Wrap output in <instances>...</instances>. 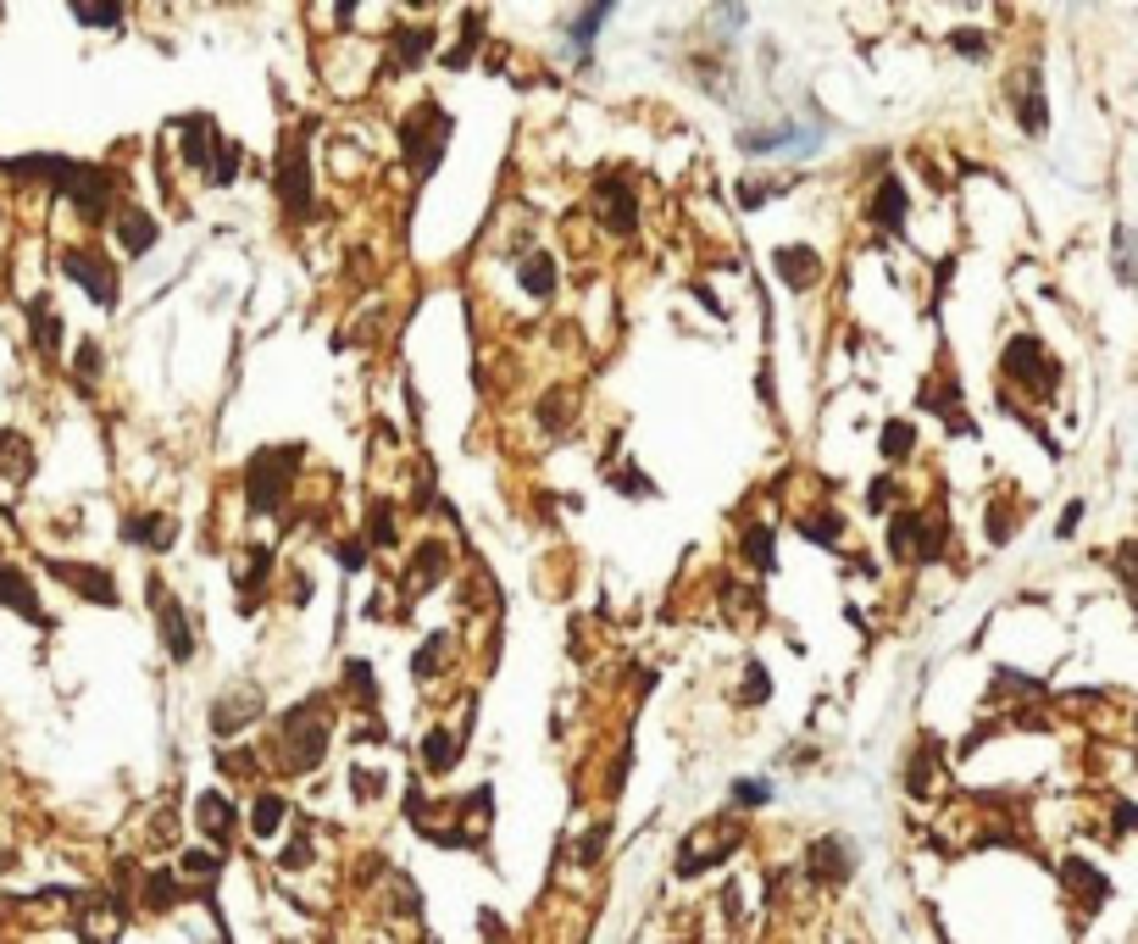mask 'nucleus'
<instances>
[{
  "instance_id": "nucleus-1",
  "label": "nucleus",
  "mask_w": 1138,
  "mask_h": 944,
  "mask_svg": "<svg viewBox=\"0 0 1138 944\" xmlns=\"http://www.w3.org/2000/svg\"><path fill=\"white\" fill-rule=\"evenodd\" d=\"M290 467H301V450L295 445H272V450H256L251 456V511L256 516H267V511L283 506V495H290V484H295Z\"/></svg>"
},
{
  "instance_id": "nucleus-2",
  "label": "nucleus",
  "mask_w": 1138,
  "mask_h": 944,
  "mask_svg": "<svg viewBox=\"0 0 1138 944\" xmlns=\"http://www.w3.org/2000/svg\"><path fill=\"white\" fill-rule=\"evenodd\" d=\"M445 139H450V117L445 106H417L406 123H400V145H406V162L417 178H429L445 156Z\"/></svg>"
},
{
  "instance_id": "nucleus-3",
  "label": "nucleus",
  "mask_w": 1138,
  "mask_h": 944,
  "mask_svg": "<svg viewBox=\"0 0 1138 944\" xmlns=\"http://www.w3.org/2000/svg\"><path fill=\"white\" fill-rule=\"evenodd\" d=\"M283 739H290V762L295 767H317L322 750H328V705L322 700L295 705V712L283 717Z\"/></svg>"
},
{
  "instance_id": "nucleus-4",
  "label": "nucleus",
  "mask_w": 1138,
  "mask_h": 944,
  "mask_svg": "<svg viewBox=\"0 0 1138 944\" xmlns=\"http://www.w3.org/2000/svg\"><path fill=\"white\" fill-rule=\"evenodd\" d=\"M278 201L290 212H306L311 206V156H306V133L290 139L278 156Z\"/></svg>"
},
{
  "instance_id": "nucleus-5",
  "label": "nucleus",
  "mask_w": 1138,
  "mask_h": 944,
  "mask_svg": "<svg viewBox=\"0 0 1138 944\" xmlns=\"http://www.w3.org/2000/svg\"><path fill=\"white\" fill-rule=\"evenodd\" d=\"M62 267H67V278H78V283H84L94 306H112V301H117V272H112V261H106V256H94L89 245H73V251L62 256Z\"/></svg>"
},
{
  "instance_id": "nucleus-6",
  "label": "nucleus",
  "mask_w": 1138,
  "mask_h": 944,
  "mask_svg": "<svg viewBox=\"0 0 1138 944\" xmlns=\"http://www.w3.org/2000/svg\"><path fill=\"white\" fill-rule=\"evenodd\" d=\"M1006 372L1022 378V390H1038V395H1050L1056 378H1061V367H1050L1045 350H1038V340H1027V334L1006 345Z\"/></svg>"
},
{
  "instance_id": "nucleus-7",
  "label": "nucleus",
  "mask_w": 1138,
  "mask_h": 944,
  "mask_svg": "<svg viewBox=\"0 0 1138 944\" xmlns=\"http://www.w3.org/2000/svg\"><path fill=\"white\" fill-rule=\"evenodd\" d=\"M151 595H156V623H162V645H167V655H172V661H189V655H195V634H189L183 605H178L172 595H162L156 584H151Z\"/></svg>"
},
{
  "instance_id": "nucleus-8",
  "label": "nucleus",
  "mask_w": 1138,
  "mask_h": 944,
  "mask_svg": "<svg viewBox=\"0 0 1138 944\" xmlns=\"http://www.w3.org/2000/svg\"><path fill=\"white\" fill-rule=\"evenodd\" d=\"M51 573H56L62 584H73L78 595H89L94 605H112V600H117V589H112V573H101V566H73V561H51Z\"/></svg>"
},
{
  "instance_id": "nucleus-9",
  "label": "nucleus",
  "mask_w": 1138,
  "mask_h": 944,
  "mask_svg": "<svg viewBox=\"0 0 1138 944\" xmlns=\"http://www.w3.org/2000/svg\"><path fill=\"white\" fill-rule=\"evenodd\" d=\"M0 605H12L17 617H28V623L44 628V611H39V600H34V584L17 573L12 561H0Z\"/></svg>"
},
{
  "instance_id": "nucleus-10",
  "label": "nucleus",
  "mask_w": 1138,
  "mask_h": 944,
  "mask_svg": "<svg viewBox=\"0 0 1138 944\" xmlns=\"http://www.w3.org/2000/svg\"><path fill=\"white\" fill-rule=\"evenodd\" d=\"M772 267H778V278L789 283V290H805V283L822 278V261H817L811 245H783V251L772 256Z\"/></svg>"
},
{
  "instance_id": "nucleus-11",
  "label": "nucleus",
  "mask_w": 1138,
  "mask_h": 944,
  "mask_svg": "<svg viewBox=\"0 0 1138 944\" xmlns=\"http://www.w3.org/2000/svg\"><path fill=\"white\" fill-rule=\"evenodd\" d=\"M849 867H856V850H849L844 839H817V844H811V872H817L822 883H844Z\"/></svg>"
},
{
  "instance_id": "nucleus-12",
  "label": "nucleus",
  "mask_w": 1138,
  "mask_h": 944,
  "mask_svg": "<svg viewBox=\"0 0 1138 944\" xmlns=\"http://www.w3.org/2000/svg\"><path fill=\"white\" fill-rule=\"evenodd\" d=\"M117 245H123L128 256H145V251L156 245V217H145L139 206H123V217H117Z\"/></svg>"
},
{
  "instance_id": "nucleus-13",
  "label": "nucleus",
  "mask_w": 1138,
  "mask_h": 944,
  "mask_svg": "<svg viewBox=\"0 0 1138 944\" xmlns=\"http://www.w3.org/2000/svg\"><path fill=\"white\" fill-rule=\"evenodd\" d=\"M195 828H201L206 839L228 844V833H233V806H228L222 794H201V800H195Z\"/></svg>"
},
{
  "instance_id": "nucleus-14",
  "label": "nucleus",
  "mask_w": 1138,
  "mask_h": 944,
  "mask_svg": "<svg viewBox=\"0 0 1138 944\" xmlns=\"http://www.w3.org/2000/svg\"><path fill=\"white\" fill-rule=\"evenodd\" d=\"M123 539L151 545V550H167V545L178 539V523H172V516H128V523H123Z\"/></svg>"
},
{
  "instance_id": "nucleus-15",
  "label": "nucleus",
  "mask_w": 1138,
  "mask_h": 944,
  "mask_svg": "<svg viewBox=\"0 0 1138 944\" xmlns=\"http://www.w3.org/2000/svg\"><path fill=\"white\" fill-rule=\"evenodd\" d=\"M178 128H183V162H189V167H212L206 156H212V145H217V128H212L206 117H178Z\"/></svg>"
},
{
  "instance_id": "nucleus-16",
  "label": "nucleus",
  "mask_w": 1138,
  "mask_h": 944,
  "mask_svg": "<svg viewBox=\"0 0 1138 944\" xmlns=\"http://www.w3.org/2000/svg\"><path fill=\"white\" fill-rule=\"evenodd\" d=\"M594 201H600V212H605V222H611L616 233H634V228H639L634 201H628V189H623V183H600V189H594Z\"/></svg>"
},
{
  "instance_id": "nucleus-17",
  "label": "nucleus",
  "mask_w": 1138,
  "mask_h": 944,
  "mask_svg": "<svg viewBox=\"0 0 1138 944\" xmlns=\"http://www.w3.org/2000/svg\"><path fill=\"white\" fill-rule=\"evenodd\" d=\"M872 222H883V228H899V222H906V183H899V178H883V183H878V195H872Z\"/></svg>"
},
{
  "instance_id": "nucleus-18",
  "label": "nucleus",
  "mask_w": 1138,
  "mask_h": 944,
  "mask_svg": "<svg viewBox=\"0 0 1138 944\" xmlns=\"http://www.w3.org/2000/svg\"><path fill=\"white\" fill-rule=\"evenodd\" d=\"M456 755L461 750H456V733L450 728H429V733H422V767H429V773L456 767Z\"/></svg>"
},
{
  "instance_id": "nucleus-19",
  "label": "nucleus",
  "mask_w": 1138,
  "mask_h": 944,
  "mask_svg": "<svg viewBox=\"0 0 1138 944\" xmlns=\"http://www.w3.org/2000/svg\"><path fill=\"white\" fill-rule=\"evenodd\" d=\"M523 290H528L534 301H550V295H555V261H550V251H534V256L523 261Z\"/></svg>"
},
{
  "instance_id": "nucleus-20",
  "label": "nucleus",
  "mask_w": 1138,
  "mask_h": 944,
  "mask_svg": "<svg viewBox=\"0 0 1138 944\" xmlns=\"http://www.w3.org/2000/svg\"><path fill=\"white\" fill-rule=\"evenodd\" d=\"M445 566H450V550H445V545H422V550H417V566H411V584L422 589V584L445 578Z\"/></svg>"
},
{
  "instance_id": "nucleus-21",
  "label": "nucleus",
  "mask_w": 1138,
  "mask_h": 944,
  "mask_svg": "<svg viewBox=\"0 0 1138 944\" xmlns=\"http://www.w3.org/2000/svg\"><path fill=\"white\" fill-rule=\"evenodd\" d=\"M256 712H261V694L228 700V705H217V712H212V728H217V733H233V728H240L245 717H256Z\"/></svg>"
},
{
  "instance_id": "nucleus-22",
  "label": "nucleus",
  "mask_w": 1138,
  "mask_h": 944,
  "mask_svg": "<svg viewBox=\"0 0 1138 944\" xmlns=\"http://www.w3.org/2000/svg\"><path fill=\"white\" fill-rule=\"evenodd\" d=\"M278 822H283V800H278V794H256V806H251V833H256V839H272Z\"/></svg>"
},
{
  "instance_id": "nucleus-23",
  "label": "nucleus",
  "mask_w": 1138,
  "mask_h": 944,
  "mask_svg": "<svg viewBox=\"0 0 1138 944\" xmlns=\"http://www.w3.org/2000/svg\"><path fill=\"white\" fill-rule=\"evenodd\" d=\"M1111 245H1116V272H1122V283H1138V233H1133V228H1116Z\"/></svg>"
},
{
  "instance_id": "nucleus-24",
  "label": "nucleus",
  "mask_w": 1138,
  "mask_h": 944,
  "mask_svg": "<svg viewBox=\"0 0 1138 944\" xmlns=\"http://www.w3.org/2000/svg\"><path fill=\"white\" fill-rule=\"evenodd\" d=\"M744 550H750V561L762 566V573H772V566H778V561H772V528H767V523H750V528H744Z\"/></svg>"
},
{
  "instance_id": "nucleus-25",
  "label": "nucleus",
  "mask_w": 1138,
  "mask_h": 944,
  "mask_svg": "<svg viewBox=\"0 0 1138 944\" xmlns=\"http://www.w3.org/2000/svg\"><path fill=\"white\" fill-rule=\"evenodd\" d=\"M28 317L39 322V350H56V340H62V322H56L51 301H34V306H28Z\"/></svg>"
},
{
  "instance_id": "nucleus-26",
  "label": "nucleus",
  "mask_w": 1138,
  "mask_h": 944,
  "mask_svg": "<svg viewBox=\"0 0 1138 944\" xmlns=\"http://www.w3.org/2000/svg\"><path fill=\"white\" fill-rule=\"evenodd\" d=\"M73 17H78L84 28H123V7H89V0H78Z\"/></svg>"
},
{
  "instance_id": "nucleus-27",
  "label": "nucleus",
  "mask_w": 1138,
  "mask_h": 944,
  "mask_svg": "<svg viewBox=\"0 0 1138 944\" xmlns=\"http://www.w3.org/2000/svg\"><path fill=\"white\" fill-rule=\"evenodd\" d=\"M450 650V634H434V639H422V650H417V661H411V673L417 678H429L434 667H439V655Z\"/></svg>"
},
{
  "instance_id": "nucleus-28",
  "label": "nucleus",
  "mask_w": 1138,
  "mask_h": 944,
  "mask_svg": "<svg viewBox=\"0 0 1138 944\" xmlns=\"http://www.w3.org/2000/svg\"><path fill=\"white\" fill-rule=\"evenodd\" d=\"M345 678H350V689H356V705H372V700H378V684H372V667H367V661H345Z\"/></svg>"
},
{
  "instance_id": "nucleus-29",
  "label": "nucleus",
  "mask_w": 1138,
  "mask_h": 944,
  "mask_svg": "<svg viewBox=\"0 0 1138 944\" xmlns=\"http://www.w3.org/2000/svg\"><path fill=\"white\" fill-rule=\"evenodd\" d=\"M429 44H434V34H429V28H406V34H400V62H406V67H417L422 56H429Z\"/></svg>"
},
{
  "instance_id": "nucleus-30",
  "label": "nucleus",
  "mask_w": 1138,
  "mask_h": 944,
  "mask_svg": "<svg viewBox=\"0 0 1138 944\" xmlns=\"http://www.w3.org/2000/svg\"><path fill=\"white\" fill-rule=\"evenodd\" d=\"M767 800H772V789L762 778H739L733 783V806H767Z\"/></svg>"
},
{
  "instance_id": "nucleus-31",
  "label": "nucleus",
  "mask_w": 1138,
  "mask_h": 944,
  "mask_svg": "<svg viewBox=\"0 0 1138 944\" xmlns=\"http://www.w3.org/2000/svg\"><path fill=\"white\" fill-rule=\"evenodd\" d=\"M1022 128L1027 133H1045V94H1038V78H1033L1027 101H1022Z\"/></svg>"
},
{
  "instance_id": "nucleus-32",
  "label": "nucleus",
  "mask_w": 1138,
  "mask_h": 944,
  "mask_svg": "<svg viewBox=\"0 0 1138 944\" xmlns=\"http://www.w3.org/2000/svg\"><path fill=\"white\" fill-rule=\"evenodd\" d=\"M911 439H917V434H911V422H888V434H883V456H888V461H899V456L911 450Z\"/></svg>"
},
{
  "instance_id": "nucleus-33",
  "label": "nucleus",
  "mask_w": 1138,
  "mask_h": 944,
  "mask_svg": "<svg viewBox=\"0 0 1138 944\" xmlns=\"http://www.w3.org/2000/svg\"><path fill=\"white\" fill-rule=\"evenodd\" d=\"M367 539H372V545H389V539H395V511H389V506H372V528H367Z\"/></svg>"
},
{
  "instance_id": "nucleus-34",
  "label": "nucleus",
  "mask_w": 1138,
  "mask_h": 944,
  "mask_svg": "<svg viewBox=\"0 0 1138 944\" xmlns=\"http://www.w3.org/2000/svg\"><path fill=\"white\" fill-rule=\"evenodd\" d=\"M145 901H151V906H172V901H178V883H172L167 872H151V883H145Z\"/></svg>"
},
{
  "instance_id": "nucleus-35",
  "label": "nucleus",
  "mask_w": 1138,
  "mask_h": 944,
  "mask_svg": "<svg viewBox=\"0 0 1138 944\" xmlns=\"http://www.w3.org/2000/svg\"><path fill=\"white\" fill-rule=\"evenodd\" d=\"M767 694H772V678H767V667H762V661H750V684H744V700H750V705H762Z\"/></svg>"
},
{
  "instance_id": "nucleus-36",
  "label": "nucleus",
  "mask_w": 1138,
  "mask_h": 944,
  "mask_svg": "<svg viewBox=\"0 0 1138 944\" xmlns=\"http://www.w3.org/2000/svg\"><path fill=\"white\" fill-rule=\"evenodd\" d=\"M605 17H611V7H589V12L573 23V39H578V44H589V39H594V28H600Z\"/></svg>"
},
{
  "instance_id": "nucleus-37",
  "label": "nucleus",
  "mask_w": 1138,
  "mask_h": 944,
  "mask_svg": "<svg viewBox=\"0 0 1138 944\" xmlns=\"http://www.w3.org/2000/svg\"><path fill=\"white\" fill-rule=\"evenodd\" d=\"M183 872L212 878V872H217V856H206V850H189V856H183Z\"/></svg>"
},
{
  "instance_id": "nucleus-38",
  "label": "nucleus",
  "mask_w": 1138,
  "mask_h": 944,
  "mask_svg": "<svg viewBox=\"0 0 1138 944\" xmlns=\"http://www.w3.org/2000/svg\"><path fill=\"white\" fill-rule=\"evenodd\" d=\"M340 566H345V573H361V566H367V545H340Z\"/></svg>"
},
{
  "instance_id": "nucleus-39",
  "label": "nucleus",
  "mask_w": 1138,
  "mask_h": 944,
  "mask_svg": "<svg viewBox=\"0 0 1138 944\" xmlns=\"http://www.w3.org/2000/svg\"><path fill=\"white\" fill-rule=\"evenodd\" d=\"M78 372H84V378L101 372V345H78Z\"/></svg>"
},
{
  "instance_id": "nucleus-40",
  "label": "nucleus",
  "mask_w": 1138,
  "mask_h": 944,
  "mask_svg": "<svg viewBox=\"0 0 1138 944\" xmlns=\"http://www.w3.org/2000/svg\"><path fill=\"white\" fill-rule=\"evenodd\" d=\"M1077 523H1083V500H1072V506L1061 511V539H1066V534H1077Z\"/></svg>"
},
{
  "instance_id": "nucleus-41",
  "label": "nucleus",
  "mask_w": 1138,
  "mask_h": 944,
  "mask_svg": "<svg viewBox=\"0 0 1138 944\" xmlns=\"http://www.w3.org/2000/svg\"><path fill=\"white\" fill-rule=\"evenodd\" d=\"M888 495H894V484H888V479H878V484L867 489V500H872V511H878V506H888Z\"/></svg>"
},
{
  "instance_id": "nucleus-42",
  "label": "nucleus",
  "mask_w": 1138,
  "mask_h": 944,
  "mask_svg": "<svg viewBox=\"0 0 1138 944\" xmlns=\"http://www.w3.org/2000/svg\"><path fill=\"white\" fill-rule=\"evenodd\" d=\"M956 51H972L977 56L983 51V34H956Z\"/></svg>"
}]
</instances>
